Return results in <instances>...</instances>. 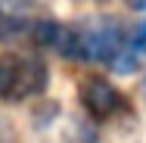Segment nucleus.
Instances as JSON below:
<instances>
[{"label": "nucleus", "instance_id": "nucleus-1", "mask_svg": "<svg viewBox=\"0 0 146 143\" xmlns=\"http://www.w3.org/2000/svg\"><path fill=\"white\" fill-rule=\"evenodd\" d=\"M50 72L37 53H0V100L22 103L47 90Z\"/></svg>", "mask_w": 146, "mask_h": 143}, {"label": "nucleus", "instance_id": "nucleus-2", "mask_svg": "<svg viewBox=\"0 0 146 143\" xmlns=\"http://www.w3.org/2000/svg\"><path fill=\"white\" fill-rule=\"evenodd\" d=\"M78 96H81L84 112H87L93 121H112V118H118V115H127V112H131L127 96H124L109 78H103V75H90V78H84Z\"/></svg>", "mask_w": 146, "mask_h": 143}, {"label": "nucleus", "instance_id": "nucleus-3", "mask_svg": "<svg viewBox=\"0 0 146 143\" xmlns=\"http://www.w3.org/2000/svg\"><path fill=\"white\" fill-rule=\"evenodd\" d=\"M34 19L28 0H0V44H28Z\"/></svg>", "mask_w": 146, "mask_h": 143}, {"label": "nucleus", "instance_id": "nucleus-4", "mask_svg": "<svg viewBox=\"0 0 146 143\" xmlns=\"http://www.w3.org/2000/svg\"><path fill=\"white\" fill-rule=\"evenodd\" d=\"M143 65H146V19L137 22L134 28H127L121 50L109 62V72H115V75H134Z\"/></svg>", "mask_w": 146, "mask_h": 143}, {"label": "nucleus", "instance_id": "nucleus-5", "mask_svg": "<svg viewBox=\"0 0 146 143\" xmlns=\"http://www.w3.org/2000/svg\"><path fill=\"white\" fill-rule=\"evenodd\" d=\"M127 3H131L134 9H146V0H127Z\"/></svg>", "mask_w": 146, "mask_h": 143}, {"label": "nucleus", "instance_id": "nucleus-6", "mask_svg": "<svg viewBox=\"0 0 146 143\" xmlns=\"http://www.w3.org/2000/svg\"><path fill=\"white\" fill-rule=\"evenodd\" d=\"M143 90H146V81H143Z\"/></svg>", "mask_w": 146, "mask_h": 143}]
</instances>
